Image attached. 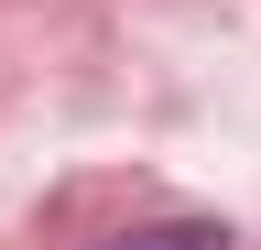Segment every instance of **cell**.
<instances>
[{"label": "cell", "mask_w": 261, "mask_h": 250, "mask_svg": "<svg viewBox=\"0 0 261 250\" xmlns=\"http://www.w3.org/2000/svg\"><path fill=\"white\" fill-rule=\"evenodd\" d=\"M120 250H228V229L218 217H163V229H130Z\"/></svg>", "instance_id": "6da1fadb"}]
</instances>
